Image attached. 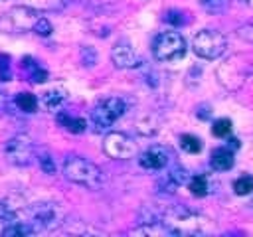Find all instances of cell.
I'll list each match as a JSON object with an SVG mask.
<instances>
[{
  "instance_id": "1",
  "label": "cell",
  "mask_w": 253,
  "mask_h": 237,
  "mask_svg": "<svg viewBox=\"0 0 253 237\" xmlns=\"http://www.w3.org/2000/svg\"><path fill=\"white\" fill-rule=\"evenodd\" d=\"M162 223L174 233H208L211 231V221L184 205H176L164 211Z\"/></svg>"
},
{
  "instance_id": "2",
  "label": "cell",
  "mask_w": 253,
  "mask_h": 237,
  "mask_svg": "<svg viewBox=\"0 0 253 237\" xmlns=\"http://www.w3.org/2000/svg\"><path fill=\"white\" fill-rule=\"evenodd\" d=\"M63 176L81 186V188H87V190H97L103 186L105 182V174L103 170L89 162L87 158H81V156H67L65 162H63Z\"/></svg>"
},
{
  "instance_id": "3",
  "label": "cell",
  "mask_w": 253,
  "mask_h": 237,
  "mask_svg": "<svg viewBox=\"0 0 253 237\" xmlns=\"http://www.w3.org/2000/svg\"><path fill=\"white\" fill-rule=\"evenodd\" d=\"M28 213V221L32 223L34 231H47V229H57L63 221H65V209L61 207V203L55 201H40L34 203L26 209Z\"/></svg>"
},
{
  "instance_id": "4",
  "label": "cell",
  "mask_w": 253,
  "mask_h": 237,
  "mask_svg": "<svg viewBox=\"0 0 253 237\" xmlns=\"http://www.w3.org/2000/svg\"><path fill=\"white\" fill-rule=\"evenodd\" d=\"M186 51H188L186 40L182 38V34H178L174 30L158 34L154 43H152V53L162 63L178 61V59H182L186 55Z\"/></svg>"
},
{
  "instance_id": "5",
  "label": "cell",
  "mask_w": 253,
  "mask_h": 237,
  "mask_svg": "<svg viewBox=\"0 0 253 237\" xmlns=\"http://www.w3.org/2000/svg\"><path fill=\"white\" fill-rule=\"evenodd\" d=\"M125 111H126V103L121 97H107V99L99 101L93 107V111H91V124H93V128L97 132H103L111 124H115V120H119Z\"/></svg>"
},
{
  "instance_id": "6",
  "label": "cell",
  "mask_w": 253,
  "mask_h": 237,
  "mask_svg": "<svg viewBox=\"0 0 253 237\" xmlns=\"http://www.w3.org/2000/svg\"><path fill=\"white\" fill-rule=\"evenodd\" d=\"M227 47V40L217 30H200L192 40V49L202 59H217Z\"/></svg>"
},
{
  "instance_id": "7",
  "label": "cell",
  "mask_w": 253,
  "mask_h": 237,
  "mask_svg": "<svg viewBox=\"0 0 253 237\" xmlns=\"http://www.w3.org/2000/svg\"><path fill=\"white\" fill-rule=\"evenodd\" d=\"M6 160L14 166H30L36 158V146L34 140L28 134H16L4 144Z\"/></svg>"
},
{
  "instance_id": "8",
  "label": "cell",
  "mask_w": 253,
  "mask_h": 237,
  "mask_svg": "<svg viewBox=\"0 0 253 237\" xmlns=\"http://www.w3.org/2000/svg\"><path fill=\"white\" fill-rule=\"evenodd\" d=\"M42 16L34 10V8H28V6H16L12 10H8L4 16H2V22L0 26L10 30V32H34V26L36 22L40 20Z\"/></svg>"
},
{
  "instance_id": "9",
  "label": "cell",
  "mask_w": 253,
  "mask_h": 237,
  "mask_svg": "<svg viewBox=\"0 0 253 237\" xmlns=\"http://www.w3.org/2000/svg\"><path fill=\"white\" fill-rule=\"evenodd\" d=\"M103 150L107 156L117 160H126L136 154V142L125 132H109L103 142Z\"/></svg>"
},
{
  "instance_id": "10",
  "label": "cell",
  "mask_w": 253,
  "mask_h": 237,
  "mask_svg": "<svg viewBox=\"0 0 253 237\" xmlns=\"http://www.w3.org/2000/svg\"><path fill=\"white\" fill-rule=\"evenodd\" d=\"M111 61H113V65L117 69H130V67L138 65V55H136L134 47L126 40H121L111 49Z\"/></svg>"
},
{
  "instance_id": "11",
  "label": "cell",
  "mask_w": 253,
  "mask_h": 237,
  "mask_svg": "<svg viewBox=\"0 0 253 237\" xmlns=\"http://www.w3.org/2000/svg\"><path fill=\"white\" fill-rule=\"evenodd\" d=\"M168 160H170V156H168L166 148H162V146H152V148L144 150L138 158L140 166L146 170H162L168 164Z\"/></svg>"
},
{
  "instance_id": "12",
  "label": "cell",
  "mask_w": 253,
  "mask_h": 237,
  "mask_svg": "<svg viewBox=\"0 0 253 237\" xmlns=\"http://www.w3.org/2000/svg\"><path fill=\"white\" fill-rule=\"evenodd\" d=\"M233 162H235V158H233V150H229L227 146H223V148H215V150L211 152V158H210V166H211L213 170H217V172H225V170H229V168L233 166Z\"/></svg>"
},
{
  "instance_id": "13",
  "label": "cell",
  "mask_w": 253,
  "mask_h": 237,
  "mask_svg": "<svg viewBox=\"0 0 253 237\" xmlns=\"http://www.w3.org/2000/svg\"><path fill=\"white\" fill-rule=\"evenodd\" d=\"M22 67H24V71H26V75H28V79L32 83H43L47 79V71L38 61H34L32 57H26L24 63H22Z\"/></svg>"
},
{
  "instance_id": "14",
  "label": "cell",
  "mask_w": 253,
  "mask_h": 237,
  "mask_svg": "<svg viewBox=\"0 0 253 237\" xmlns=\"http://www.w3.org/2000/svg\"><path fill=\"white\" fill-rule=\"evenodd\" d=\"M57 122L63 124V128H67V130L73 132V134H81V132H85V128H87L85 118H81V117H69V115H65V113L57 115Z\"/></svg>"
},
{
  "instance_id": "15",
  "label": "cell",
  "mask_w": 253,
  "mask_h": 237,
  "mask_svg": "<svg viewBox=\"0 0 253 237\" xmlns=\"http://www.w3.org/2000/svg\"><path fill=\"white\" fill-rule=\"evenodd\" d=\"M65 101V91H61V89H51V91H47V93H43V97H42V103H43V107L45 109H57V107H61V103Z\"/></svg>"
},
{
  "instance_id": "16",
  "label": "cell",
  "mask_w": 253,
  "mask_h": 237,
  "mask_svg": "<svg viewBox=\"0 0 253 237\" xmlns=\"http://www.w3.org/2000/svg\"><path fill=\"white\" fill-rule=\"evenodd\" d=\"M16 105L22 113H34L38 109V99L32 93H18L16 95Z\"/></svg>"
},
{
  "instance_id": "17",
  "label": "cell",
  "mask_w": 253,
  "mask_h": 237,
  "mask_svg": "<svg viewBox=\"0 0 253 237\" xmlns=\"http://www.w3.org/2000/svg\"><path fill=\"white\" fill-rule=\"evenodd\" d=\"M188 188H190V192H192L196 198H204V196L210 192V184H208V178H206V176H202V174L194 176V178L190 180Z\"/></svg>"
},
{
  "instance_id": "18",
  "label": "cell",
  "mask_w": 253,
  "mask_h": 237,
  "mask_svg": "<svg viewBox=\"0 0 253 237\" xmlns=\"http://www.w3.org/2000/svg\"><path fill=\"white\" fill-rule=\"evenodd\" d=\"M180 146H182V150H186L190 154H198L202 150V142L194 134H182L180 136Z\"/></svg>"
},
{
  "instance_id": "19",
  "label": "cell",
  "mask_w": 253,
  "mask_h": 237,
  "mask_svg": "<svg viewBox=\"0 0 253 237\" xmlns=\"http://www.w3.org/2000/svg\"><path fill=\"white\" fill-rule=\"evenodd\" d=\"M251 190H253V176L249 174H243L233 182V192L237 196H247Z\"/></svg>"
},
{
  "instance_id": "20",
  "label": "cell",
  "mask_w": 253,
  "mask_h": 237,
  "mask_svg": "<svg viewBox=\"0 0 253 237\" xmlns=\"http://www.w3.org/2000/svg\"><path fill=\"white\" fill-rule=\"evenodd\" d=\"M188 180V174L182 166H174L168 174H166V182L170 184V188H178L180 184H184Z\"/></svg>"
},
{
  "instance_id": "21",
  "label": "cell",
  "mask_w": 253,
  "mask_h": 237,
  "mask_svg": "<svg viewBox=\"0 0 253 237\" xmlns=\"http://www.w3.org/2000/svg\"><path fill=\"white\" fill-rule=\"evenodd\" d=\"M231 132V120L229 118H217L211 126V134L217 136V138H223Z\"/></svg>"
},
{
  "instance_id": "22",
  "label": "cell",
  "mask_w": 253,
  "mask_h": 237,
  "mask_svg": "<svg viewBox=\"0 0 253 237\" xmlns=\"http://www.w3.org/2000/svg\"><path fill=\"white\" fill-rule=\"evenodd\" d=\"M18 215V209H14V207H10L8 205V201H2L0 199V223H10L14 217Z\"/></svg>"
},
{
  "instance_id": "23",
  "label": "cell",
  "mask_w": 253,
  "mask_h": 237,
  "mask_svg": "<svg viewBox=\"0 0 253 237\" xmlns=\"http://www.w3.org/2000/svg\"><path fill=\"white\" fill-rule=\"evenodd\" d=\"M34 32L38 34V36H42V38H45V36H49L51 32H53V28H51V22L47 20V18H40L38 22H36V26H34Z\"/></svg>"
},
{
  "instance_id": "24",
  "label": "cell",
  "mask_w": 253,
  "mask_h": 237,
  "mask_svg": "<svg viewBox=\"0 0 253 237\" xmlns=\"http://www.w3.org/2000/svg\"><path fill=\"white\" fill-rule=\"evenodd\" d=\"M200 4L208 12H221L227 8V0H200Z\"/></svg>"
},
{
  "instance_id": "25",
  "label": "cell",
  "mask_w": 253,
  "mask_h": 237,
  "mask_svg": "<svg viewBox=\"0 0 253 237\" xmlns=\"http://www.w3.org/2000/svg\"><path fill=\"white\" fill-rule=\"evenodd\" d=\"M12 71H10V57L0 55V81H10Z\"/></svg>"
},
{
  "instance_id": "26",
  "label": "cell",
  "mask_w": 253,
  "mask_h": 237,
  "mask_svg": "<svg viewBox=\"0 0 253 237\" xmlns=\"http://www.w3.org/2000/svg\"><path fill=\"white\" fill-rule=\"evenodd\" d=\"M81 59H83V63H85L87 67H91V65L97 61L95 49H93V47H83V49H81Z\"/></svg>"
},
{
  "instance_id": "27",
  "label": "cell",
  "mask_w": 253,
  "mask_h": 237,
  "mask_svg": "<svg viewBox=\"0 0 253 237\" xmlns=\"http://www.w3.org/2000/svg\"><path fill=\"white\" fill-rule=\"evenodd\" d=\"M38 162H40V166H42V170H43L45 174H53V172H55V164H53V160H51L47 154H42V156L38 158Z\"/></svg>"
},
{
  "instance_id": "28",
  "label": "cell",
  "mask_w": 253,
  "mask_h": 237,
  "mask_svg": "<svg viewBox=\"0 0 253 237\" xmlns=\"http://www.w3.org/2000/svg\"><path fill=\"white\" fill-rule=\"evenodd\" d=\"M237 36H239L241 40H245L247 43H253V24H245V26H241V28L237 30Z\"/></svg>"
},
{
  "instance_id": "29",
  "label": "cell",
  "mask_w": 253,
  "mask_h": 237,
  "mask_svg": "<svg viewBox=\"0 0 253 237\" xmlns=\"http://www.w3.org/2000/svg\"><path fill=\"white\" fill-rule=\"evenodd\" d=\"M239 146H241V144H239V138H229V140H227V148H229V150H237Z\"/></svg>"
},
{
  "instance_id": "30",
  "label": "cell",
  "mask_w": 253,
  "mask_h": 237,
  "mask_svg": "<svg viewBox=\"0 0 253 237\" xmlns=\"http://www.w3.org/2000/svg\"><path fill=\"white\" fill-rule=\"evenodd\" d=\"M6 103H8V97H6V91H2L0 89V111L6 107Z\"/></svg>"
},
{
  "instance_id": "31",
  "label": "cell",
  "mask_w": 253,
  "mask_h": 237,
  "mask_svg": "<svg viewBox=\"0 0 253 237\" xmlns=\"http://www.w3.org/2000/svg\"><path fill=\"white\" fill-rule=\"evenodd\" d=\"M241 2H243V4H247V6H251V8H253V0H241Z\"/></svg>"
}]
</instances>
